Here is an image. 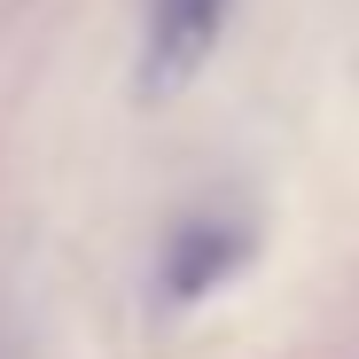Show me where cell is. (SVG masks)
Masks as SVG:
<instances>
[{"mask_svg":"<svg viewBox=\"0 0 359 359\" xmlns=\"http://www.w3.org/2000/svg\"><path fill=\"white\" fill-rule=\"evenodd\" d=\"M243 258H250V234H243V226L188 219V226L172 234V250H164V297H203V289H219Z\"/></svg>","mask_w":359,"mask_h":359,"instance_id":"7a4b0ae2","label":"cell"},{"mask_svg":"<svg viewBox=\"0 0 359 359\" xmlns=\"http://www.w3.org/2000/svg\"><path fill=\"white\" fill-rule=\"evenodd\" d=\"M226 32V0H156L149 8V47H141V94L164 102L180 94Z\"/></svg>","mask_w":359,"mask_h":359,"instance_id":"6da1fadb","label":"cell"}]
</instances>
